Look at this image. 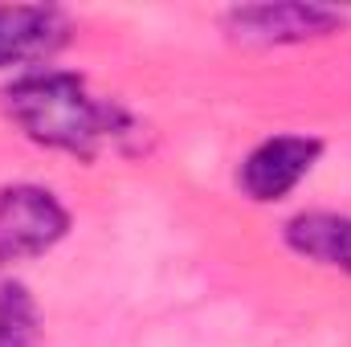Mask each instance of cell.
Masks as SVG:
<instances>
[{
    "label": "cell",
    "mask_w": 351,
    "mask_h": 347,
    "mask_svg": "<svg viewBox=\"0 0 351 347\" xmlns=\"http://www.w3.org/2000/svg\"><path fill=\"white\" fill-rule=\"evenodd\" d=\"M343 25V12L319 8V4H254L229 12V33L237 41L254 45H286V41H311L327 37Z\"/></svg>",
    "instance_id": "cell-4"
},
{
    "label": "cell",
    "mask_w": 351,
    "mask_h": 347,
    "mask_svg": "<svg viewBox=\"0 0 351 347\" xmlns=\"http://www.w3.org/2000/svg\"><path fill=\"white\" fill-rule=\"evenodd\" d=\"M286 246L306 261L351 274V217L339 213H298L286 221Z\"/></svg>",
    "instance_id": "cell-6"
},
{
    "label": "cell",
    "mask_w": 351,
    "mask_h": 347,
    "mask_svg": "<svg viewBox=\"0 0 351 347\" xmlns=\"http://www.w3.org/2000/svg\"><path fill=\"white\" fill-rule=\"evenodd\" d=\"M66 21L58 8L41 4H0V70L16 62H33L62 45Z\"/></svg>",
    "instance_id": "cell-5"
},
{
    "label": "cell",
    "mask_w": 351,
    "mask_h": 347,
    "mask_svg": "<svg viewBox=\"0 0 351 347\" xmlns=\"http://www.w3.org/2000/svg\"><path fill=\"white\" fill-rule=\"evenodd\" d=\"M70 229L66 208L49 188L12 184L0 192V265L29 261L53 250Z\"/></svg>",
    "instance_id": "cell-2"
},
{
    "label": "cell",
    "mask_w": 351,
    "mask_h": 347,
    "mask_svg": "<svg viewBox=\"0 0 351 347\" xmlns=\"http://www.w3.org/2000/svg\"><path fill=\"white\" fill-rule=\"evenodd\" d=\"M12 123L41 147L94 156L98 143L114 131V110L90 98L86 82L66 70H37L4 90Z\"/></svg>",
    "instance_id": "cell-1"
},
{
    "label": "cell",
    "mask_w": 351,
    "mask_h": 347,
    "mask_svg": "<svg viewBox=\"0 0 351 347\" xmlns=\"http://www.w3.org/2000/svg\"><path fill=\"white\" fill-rule=\"evenodd\" d=\"M319 152H323V143L311 139V135H274L245 156L237 180H241L250 200L274 204V200H282L286 192L298 188V180L315 168Z\"/></svg>",
    "instance_id": "cell-3"
},
{
    "label": "cell",
    "mask_w": 351,
    "mask_h": 347,
    "mask_svg": "<svg viewBox=\"0 0 351 347\" xmlns=\"http://www.w3.org/2000/svg\"><path fill=\"white\" fill-rule=\"evenodd\" d=\"M41 335L37 302L21 282L0 286V347H33Z\"/></svg>",
    "instance_id": "cell-7"
}]
</instances>
